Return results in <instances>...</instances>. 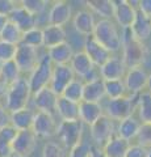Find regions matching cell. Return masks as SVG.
<instances>
[{
  "label": "cell",
  "mask_w": 151,
  "mask_h": 157,
  "mask_svg": "<svg viewBox=\"0 0 151 157\" xmlns=\"http://www.w3.org/2000/svg\"><path fill=\"white\" fill-rule=\"evenodd\" d=\"M32 90L28 84L26 77H20L18 80L8 85L6 96L3 98L4 109L8 113H14L17 110L25 109L32 101Z\"/></svg>",
  "instance_id": "cell-1"
},
{
  "label": "cell",
  "mask_w": 151,
  "mask_h": 157,
  "mask_svg": "<svg viewBox=\"0 0 151 157\" xmlns=\"http://www.w3.org/2000/svg\"><path fill=\"white\" fill-rule=\"evenodd\" d=\"M146 48H147V46L143 42L138 41L133 36L130 29H124L121 33V50H122L121 59H122L124 64L128 70L135 67H142Z\"/></svg>",
  "instance_id": "cell-2"
},
{
  "label": "cell",
  "mask_w": 151,
  "mask_h": 157,
  "mask_svg": "<svg viewBox=\"0 0 151 157\" xmlns=\"http://www.w3.org/2000/svg\"><path fill=\"white\" fill-rule=\"evenodd\" d=\"M101 46H104L110 54L121 50V32L113 20H99L92 33Z\"/></svg>",
  "instance_id": "cell-3"
},
{
  "label": "cell",
  "mask_w": 151,
  "mask_h": 157,
  "mask_svg": "<svg viewBox=\"0 0 151 157\" xmlns=\"http://www.w3.org/2000/svg\"><path fill=\"white\" fill-rule=\"evenodd\" d=\"M83 134H84V124L77 121H61L58 123L57 134L58 143H59L66 151L71 149L77 143L83 140Z\"/></svg>",
  "instance_id": "cell-4"
},
{
  "label": "cell",
  "mask_w": 151,
  "mask_h": 157,
  "mask_svg": "<svg viewBox=\"0 0 151 157\" xmlns=\"http://www.w3.org/2000/svg\"><path fill=\"white\" fill-rule=\"evenodd\" d=\"M53 68H54V64L50 60V58L47 56V54L41 55L36 68L26 77L32 93H36L37 90L42 89V88L49 86L53 75Z\"/></svg>",
  "instance_id": "cell-5"
},
{
  "label": "cell",
  "mask_w": 151,
  "mask_h": 157,
  "mask_svg": "<svg viewBox=\"0 0 151 157\" xmlns=\"http://www.w3.org/2000/svg\"><path fill=\"white\" fill-rule=\"evenodd\" d=\"M137 96H129L126 94L124 97L114 98V100H108L105 105L104 114L108 115L110 119L116 121H122L126 119L131 115H134L135 107H137V101L134 100Z\"/></svg>",
  "instance_id": "cell-6"
},
{
  "label": "cell",
  "mask_w": 151,
  "mask_h": 157,
  "mask_svg": "<svg viewBox=\"0 0 151 157\" xmlns=\"http://www.w3.org/2000/svg\"><path fill=\"white\" fill-rule=\"evenodd\" d=\"M89 135L95 147L103 148L108 141L116 135V124L114 121L110 119L108 115L103 114L95 123L89 126Z\"/></svg>",
  "instance_id": "cell-7"
},
{
  "label": "cell",
  "mask_w": 151,
  "mask_h": 157,
  "mask_svg": "<svg viewBox=\"0 0 151 157\" xmlns=\"http://www.w3.org/2000/svg\"><path fill=\"white\" fill-rule=\"evenodd\" d=\"M114 6V13L113 18L116 25L124 29H130L133 25L135 14H137V7L138 2H129V0H117L113 2Z\"/></svg>",
  "instance_id": "cell-8"
},
{
  "label": "cell",
  "mask_w": 151,
  "mask_h": 157,
  "mask_svg": "<svg viewBox=\"0 0 151 157\" xmlns=\"http://www.w3.org/2000/svg\"><path fill=\"white\" fill-rule=\"evenodd\" d=\"M37 136L32 130L17 131L12 141V153L17 157H30L37 147Z\"/></svg>",
  "instance_id": "cell-9"
},
{
  "label": "cell",
  "mask_w": 151,
  "mask_h": 157,
  "mask_svg": "<svg viewBox=\"0 0 151 157\" xmlns=\"http://www.w3.org/2000/svg\"><path fill=\"white\" fill-rule=\"evenodd\" d=\"M40 52L37 48L26 46L24 43H18L16 46V54H14L13 62L16 63L17 68L21 73H30L36 68L38 60H40Z\"/></svg>",
  "instance_id": "cell-10"
},
{
  "label": "cell",
  "mask_w": 151,
  "mask_h": 157,
  "mask_svg": "<svg viewBox=\"0 0 151 157\" xmlns=\"http://www.w3.org/2000/svg\"><path fill=\"white\" fill-rule=\"evenodd\" d=\"M57 128L58 122L55 119V115L43 111H36L32 124V131L34 132L37 139H49V137L55 136Z\"/></svg>",
  "instance_id": "cell-11"
},
{
  "label": "cell",
  "mask_w": 151,
  "mask_h": 157,
  "mask_svg": "<svg viewBox=\"0 0 151 157\" xmlns=\"http://www.w3.org/2000/svg\"><path fill=\"white\" fill-rule=\"evenodd\" d=\"M70 67L72 68L75 76L79 77L83 82L99 77V75H96V67L83 50L74 52L70 62Z\"/></svg>",
  "instance_id": "cell-12"
},
{
  "label": "cell",
  "mask_w": 151,
  "mask_h": 157,
  "mask_svg": "<svg viewBox=\"0 0 151 157\" xmlns=\"http://www.w3.org/2000/svg\"><path fill=\"white\" fill-rule=\"evenodd\" d=\"M149 73L143 67H135L126 71L124 84L129 96H138L146 90Z\"/></svg>",
  "instance_id": "cell-13"
},
{
  "label": "cell",
  "mask_w": 151,
  "mask_h": 157,
  "mask_svg": "<svg viewBox=\"0 0 151 157\" xmlns=\"http://www.w3.org/2000/svg\"><path fill=\"white\" fill-rule=\"evenodd\" d=\"M76 76L70 64H62V66H54L53 68V75L49 88L55 93L57 96H61L66 86L70 84L72 80H75Z\"/></svg>",
  "instance_id": "cell-14"
},
{
  "label": "cell",
  "mask_w": 151,
  "mask_h": 157,
  "mask_svg": "<svg viewBox=\"0 0 151 157\" xmlns=\"http://www.w3.org/2000/svg\"><path fill=\"white\" fill-rule=\"evenodd\" d=\"M58 97L59 96H57L50 88L46 86L37 90L36 93H33L30 102L34 106L36 111H43V113H49V114L55 115Z\"/></svg>",
  "instance_id": "cell-15"
},
{
  "label": "cell",
  "mask_w": 151,
  "mask_h": 157,
  "mask_svg": "<svg viewBox=\"0 0 151 157\" xmlns=\"http://www.w3.org/2000/svg\"><path fill=\"white\" fill-rule=\"evenodd\" d=\"M83 51L85 52V55L89 58V60L93 63V66L96 68H100L112 56V54L104 46H101L92 36L84 37Z\"/></svg>",
  "instance_id": "cell-16"
},
{
  "label": "cell",
  "mask_w": 151,
  "mask_h": 157,
  "mask_svg": "<svg viewBox=\"0 0 151 157\" xmlns=\"http://www.w3.org/2000/svg\"><path fill=\"white\" fill-rule=\"evenodd\" d=\"M128 68L125 67L121 56L112 55L103 66L99 68V76L104 81L109 80H124Z\"/></svg>",
  "instance_id": "cell-17"
},
{
  "label": "cell",
  "mask_w": 151,
  "mask_h": 157,
  "mask_svg": "<svg viewBox=\"0 0 151 157\" xmlns=\"http://www.w3.org/2000/svg\"><path fill=\"white\" fill-rule=\"evenodd\" d=\"M72 17V9L69 2H54L47 11V24L55 26H65Z\"/></svg>",
  "instance_id": "cell-18"
},
{
  "label": "cell",
  "mask_w": 151,
  "mask_h": 157,
  "mask_svg": "<svg viewBox=\"0 0 151 157\" xmlns=\"http://www.w3.org/2000/svg\"><path fill=\"white\" fill-rule=\"evenodd\" d=\"M8 18H9V21L13 22L22 33H25V32L37 26V18L33 16V14L29 13L26 9H24L20 6V2H18L16 6H14V8L9 12Z\"/></svg>",
  "instance_id": "cell-19"
},
{
  "label": "cell",
  "mask_w": 151,
  "mask_h": 157,
  "mask_svg": "<svg viewBox=\"0 0 151 157\" xmlns=\"http://www.w3.org/2000/svg\"><path fill=\"white\" fill-rule=\"evenodd\" d=\"M96 25L95 14L92 13L89 9H81L75 13L74 18H72V26L74 29L84 37H89L93 33V29Z\"/></svg>",
  "instance_id": "cell-20"
},
{
  "label": "cell",
  "mask_w": 151,
  "mask_h": 157,
  "mask_svg": "<svg viewBox=\"0 0 151 157\" xmlns=\"http://www.w3.org/2000/svg\"><path fill=\"white\" fill-rule=\"evenodd\" d=\"M104 98H105L104 80L100 76L93 78V80L84 81V85H83V101L101 104V101Z\"/></svg>",
  "instance_id": "cell-21"
},
{
  "label": "cell",
  "mask_w": 151,
  "mask_h": 157,
  "mask_svg": "<svg viewBox=\"0 0 151 157\" xmlns=\"http://www.w3.org/2000/svg\"><path fill=\"white\" fill-rule=\"evenodd\" d=\"M34 115H36V110L30 106L21 110H17L14 113H9V124L16 131L32 130Z\"/></svg>",
  "instance_id": "cell-22"
},
{
  "label": "cell",
  "mask_w": 151,
  "mask_h": 157,
  "mask_svg": "<svg viewBox=\"0 0 151 157\" xmlns=\"http://www.w3.org/2000/svg\"><path fill=\"white\" fill-rule=\"evenodd\" d=\"M104 114V107L96 102L81 101L79 102V121L83 124L91 126Z\"/></svg>",
  "instance_id": "cell-23"
},
{
  "label": "cell",
  "mask_w": 151,
  "mask_h": 157,
  "mask_svg": "<svg viewBox=\"0 0 151 157\" xmlns=\"http://www.w3.org/2000/svg\"><path fill=\"white\" fill-rule=\"evenodd\" d=\"M42 29V38H43V47L49 50V48L54 47L57 45L67 41V34L65 28L62 26H55V25H50L47 24Z\"/></svg>",
  "instance_id": "cell-24"
},
{
  "label": "cell",
  "mask_w": 151,
  "mask_h": 157,
  "mask_svg": "<svg viewBox=\"0 0 151 157\" xmlns=\"http://www.w3.org/2000/svg\"><path fill=\"white\" fill-rule=\"evenodd\" d=\"M74 48H72L71 43L69 42H63L61 45H57L54 47L49 48L46 51L47 56L50 58V60L53 62L54 66H62V64H70L71 58L74 55Z\"/></svg>",
  "instance_id": "cell-25"
},
{
  "label": "cell",
  "mask_w": 151,
  "mask_h": 157,
  "mask_svg": "<svg viewBox=\"0 0 151 157\" xmlns=\"http://www.w3.org/2000/svg\"><path fill=\"white\" fill-rule=\"evenodd\" d=\"M130 30L138 41L145 43V41H147L151 37V18L137 9L135 20L130 28Z\"/></svg>",
  "instance_id": "cell-26"
},
{
  "label": "cell",
  "mask_w": 151,
  "mask_h": 157,
  "mask_svg": "<svg viewBox=\"0 0 151 157\" xmlns=\"http://www.w3.org/2000/svg\"><path fill=\"white\" fill-rule=\"evenodd\" d=\"M141 124L142 123L139 122L138 118L131 115L129 118H126V119H122L118 122V127L116 128V135L131 143V140H134L137 137Z\"/></svg>",
  "instance_id": "cell-27"
},
{
  "label": "cell",
  "mask_w": 151,
  "mask_h": 157,
  "mask_svg": "<svg viewBox=\"0 0 151 157\" xmlns=\"http://www.w3.org/2000/svg\"><path fill=\"white\" fill-rule=\"evenodd\" d=\"M55 114L61 118V121H77L79 119V104L59 96L57 101Z\"/></svg>",
  "instance_id": "cell-28"
},
{
  "label": "cell",
  "mask_w": 151,
  "mask_h": 157,
  "mask_svg": "<svg viewBox=\"0 0 151 157\" xmlns=\"http://www.w3.org/2000/svg\"><path fill=\"white\" fill-rule=\"evenodd\" d=\"M130 144H131L130 141L114 135L108 143L101 148V151H103L105 157H125Z\"/></svg>",
  "instance_id": "cell-29"
},
{
  "label": "cell",
  "mask_w": 151,
  "mask_h": 157,
  "mask_svg": "<svg viewBox=\"0 0 151 157\" xmlns=\"http://www.w3.org/2000/svg\"><path fill=\"white\" fill-rule=\"evenodd\" d=\"M114 0H89L87 2V9L100 16V20H113V13H114Z\"/></svg>",
  "instance_id": "cell-30"
},
{
  "label": "cell",
  "mask_w": 151,
  "mask_h": 157,
  "mask_svg": "<svg viewBox=\"0 0 151 157\" xmlns=\"http://www.w3.org/2000/svg\"><path fill=\"white\" fill-rule=\"evenodd\" d=\"M16 130L11 124L0 127V157H12V141Z\"/></svg>",
  "instance_id": "cell-31"
},
{
  "label": "cell",
  "mask_w": 151,
  "mask_h": 157,
  "mask_svg": "<svg viewBox=\"0 0 151 157\" xmlns=\"http://www.w3.org/2000/svg\"><path fill=\"white\" fill-rule=\"evenodd\" d=\"M137 107L138 119L141 123H151V93L145 90L137 96Z\"/></svg>",
  "instance_id": "cell-32"
},
{
  "label": "cell",
  "mask_w": 151,
  "mask_h": 157,
  "mask_svg": "<svg viewBox=\"0 0 151 157\" xmlns=\"http://www.w3.org/2000/svg\"><path fill=\"white\" fill-rule=\"evenodd\" d=\"M21 39H22V32L13 22L8 21L2 33H0V41L17 46L18 43H21Z\"/></svg>",
  "instance_id": "cell-33"
},
{
  "label": "cell",
  "mask_w": 151,
  "mask_h": 157,
  "mask_svg": "<svg viewBox=\"0 0 151 157\" xmlns=\"http://www.w3.org/2000/svg\"><path fill=\"white\" fill-rule=\"evenodd\" d=\"M83 85H84V82L80 78H75V80H72L66 86V89L63 90L61 96L63 98H66V100H70L72 102L79 104V102L83 101Z\"/></svg>",
  "instance_id": "cell-34"
},
{
  "label": "cell",
  "mask_w": 151,
  "mask_h": 157,
  "mask_svg": "<svg viewBox=\"0 0 151 157\" xmlns=\"http://www.w3.org/2000/svg\"><path fill=\"white\" fill-rule=\"evenodd\" d=\"M49 4L50 3L47 0H22L20 2V6L24 9H26L30 14H33L36 18L42 17L46 13Z\"/></svg>",
  "instance_id": "cell-35"
},
{
  "label": "cell",
  "mask_w": 151,
  "mask_h": 157,
  "mask_svg": "<svg viewBox=\"0 0 151 157\" xmlns=\"http://www.w3.org/2000/svg\"><path fill=\"white\" fill-rule=\"evenodd\" d=\"M104 88H105V97H108V100H114V98H120L128 94L124 80L104 81Z\"/></svg>",
  "instance_id": "cell-36"
},
{
  "label": "cell",
  "mask_w": 151,
  "mask_h": 157,
  "mask_svg": "<svg viewBox=\"0 0 151 157\" xmlns=\"http://www.w3.org/2000/svg\"><path fill=\"white\" fill-rule=\"evenodd\" d=\"M21 43L26 46H30L33 48H40L43 47V38H42V29L41 28H33L30 30H28L25 33H22V39Z\"/></svg>",
  "instance_id": "cell-37"
},
{
  "label": "cell",
  "mask_w": 151,
  "mask_h": 157,
  "mask_svg": "<svg viewBox=\"0 0 151 157\" xmlns=\"http://www.w3.org/2000/svg\"><path fill=\"white\" fill-rule=\"evenodd\" d=\"M0 75H2V77L9 85L21 77V72L17 68L16 63L13 60H9V62H6V63H2V64H0Z\"/></svg>",
  "instance_id": "cell-38"
},
{
  "label": "cell",
  "mask_w": 151,
  "mask_h": 157,
  "mask_svg": "<svg viewBox=\"0 0 151 157\" xmlns=\"http://www.w3.org/2000/svg\"><path fill=\"white\" fill-rule=\"evenodd\" d=\"M42 157H66V149L58 141H46L42 148Z\"/></svg>",
  "instance_id": "cell-39"
},
{
  "label": "cell",
  "mask_w": 151,
  "mask_h": 157,
  "mask_svg": "<svg viewBox=\"0 0 151 157\" xmlns=\"http://www.w3.org/2000/svg\"><path fill=\"white\" fill-rule=\"evenodd\" d=\"M137 144L145 147V148H151V123H142L137 137Z\"/></svg>",
  "instance_id": "cell-40"
},
{
  "label": "cell",
  "mask_w": 151,
  "mask_h": 157,
  "mask_svg": "<svg viewBox=\"0 0 151 157\" xmlns=\"http://www.w3.org/2000/svg\"><path fill=\"white\" fill-rule=\"evenodd\" d=\"M91 149L92 144H89L85 140H81L80 143H77L70 149L69 157H91Z\"/></svg>",
  "instance_id": "cell-41"
},
{
  "label": "cell",
  "mask_w": 151,
  "mask_h": 157,
  "mask_svg": "<svg viewBox=\"0 0 151 157\" xmlns=\"http://www.w3.org/2000/svg\"><path fill=\"white\" fill-rule=\"evenodd\" d=\"M14 54H16V46L0 41V64L13 60Z\"/></svg>",
  "instance_id": "cell-42"
},
{
  "label": "cell",
  "mask_w": 151,
  "mask_h": 157,
  "mask_svg": "<svg viewBox=\"0 0 151 157\" xmlns=\"http://www.w3.org/2000/svg\"><path fill=\"white\" fill-rule=\"evenodd\" d=\"M149 149L139 144H130L128 152H126L125 157H147Z\"/></svg>",
  "instance_id": "cell-43"
},
{
  "label": "cell",
  "mask_w": 151,
  "mask_h": 157,
  "mask_svg": "<svg viewBox=\"0 0 151 157\" xmlns=\"http://www.w3.org/2000/svg\"><path fill=\"white\" fill-rule=\"evenodd\" d=\"M16 2L12 0H0V13L2 14H9V12L12 11L16 6Z\"/></svg>",
  "instance_id": "cell-44"
},
{
  "label": "cell",
  "mask_w": 151,
  "mask_h": 157,
  "mask_svg": "<svg viewBox=\"0 0 151 157\" xmlns=\"http://www.w3.org/2000/svg\"><path fill=\"white\" fill-rule=\"evenodd\" d=\"M137 9L151 18V0H139Z\"/></svg>",
  "instance_id": "cell-45"
},
{
  "label": "cell",
  "mask_w": 151,
  "mask_h": 157,
  "mask_svg": "<svg viewBox=\"0 0 151 157\" xmlns=\"http://www.w3.org/2000/svg\"><path fill=\"white\" fill-rule=\"evenodd\" d=\"M9 124V113L4 109L3 102L0 101V127Z\"/></svg>",
  "instance_id": "cell-46"
},
{
  "label": "cell",
  "mask_w": 151,
  "mask_h": 157,
  "mask_svg": "<svg viewBox=\"0 0 151 157\" xmlns=\"http://www.w3.org/2000/svg\"><path fill=\"white\" fill-rule=\"evenodd\" d=\"M7 89H8V84L2 77V75H0V101H3L4 96H6V93H7Z\"/></svg>",
  "instance_id": "cell-47"
},
{
  "label": "cell",
  "mask_w": 151,
  "mask_h": 157,
  "mask_svg": "<svg viewBox=\"0 0 151 157\" xmlns=\"http://www.w3.org/2000/svg\"><path fill=\"white\" fill-rule=\"evenodd\" d=\"M91 157H105V155L103 153L101 148H97V147L92 145V149H91Z\"/></svg>",
  "instance_id": "cell-48"
},
{
  "label": "cell",
  "mask_w": 151,
  "mask_h": 157,
  "mask_svg": "<svg viewBox=\"0 0 151 157\" xmlns=\"http://www.w3.org/2000/svg\"><path fill=\"white\" fill-rule=\"evenodd\" d=\"M8 21H9L8 14H2V13H0V33H2V30L4 29V26L7 25Z\"/></svg>",
  "instance_id": "cell-49"
},
{
  "label": "cell",
  "mask_w": 151,
  "mask_h": 157,
  "mask_svg": "<svg viewBox=\"0 0 151 157\" xmlns=\"http://www.w3.org/2000/svg\"><path fill=\"white\" fill-rule=\"evenodd\" d=\"M146 90L151 93V73H149V78H147V85H146Z\"/></svg>",
  "instance_id": "cell-50"
},
{
  "label": "cell",
  "mask_w": 151,
  "mask_h": 157,
  "mask_svg": "<svg viewBox=\"0 0 151 157\" xmlns=\"http://www.w3.org/2000/svg\"><path fill=\"white\" fill-rule=\"evenodd\" d=\"M147 157H151V148L149 149V153H147Z\"/></svg>",
  "instance_id": "cell-51"
},
{
  "label": "cell",
  "mask_w": 151,
  "mask_h": 157,
  "mask_svg": "<svg viewBox=\"0 0 151 157\" xmlns=\"http://www.w3.org/2000/svg\"><path fill=\"white\" fill-rule=\"evenodd\" d=\"M150 48H151V45H150Z\"/></svg>",
  "instance_id": "cell-52"
}]
</instances>
